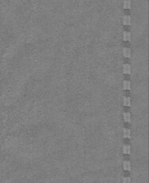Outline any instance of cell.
Masks as SVG:
<instances>
[{"label": "cell", "mask_w": 149, "mask_h": 183, "mask_svg": "<svg viewBox=\"0 0 149 183\" xmlns=\"http://www.w3.org/2000/svg\"><path fill=\"white\" fill-rule=\"evenodd\" d=\"M131 65L129 64H123V74H131Z\"/></svg>", "instance_id": "cell-1"}, {"label": "cell", "mask_w": 149, "mask_h": 183, "mask_svg": "<svg viewBox=\"0 0 149 183\" xmlns=\"http://www.w3.org/2000/svg\"><path fill=\"white\" fill-rule=\"evenodd\" d=\"M131 17L129 16V15H125L123 17V24L124 25H126V26H129L131 25Z\"/></svg>", "instance_id": "cell-2"}, {"label": "cell", "mask_w": 149, "mask_h": 183, "mask_svg": "<svg viewBox=\"0 0 149 183\" xmlns=\"http://www.w3.org/2000/svg\"><path fill=\"white\" fill-rule=\"evenodd\" d=\"M123 56L126 58H131V49L129 48H123Z\"/></svg>", "instance_id": "cell-3"}, {"label": "cell", "mask_w": 149, "mask_h": 183, "mask_svg": "<svg viewBox=\"0 0 149 183\" xmlns=\"http://www.w3.org/2000/svg\"><path fill=\"white\" fill-rule=\"evenodd\" d=\"M123 119L126 122L130 123L131 122V114L129 112H124L123 113Z\"/></svg>", "instance_id": "cell-4"}, {"label": "cell", "mask_w": 149, "mask_h": 183, "mask_svg": "<svg viewBox=\"0 0 149 183\" xmlns=\"http://www.w3.org/2000/svg\"><path fill=\"white\" fill-rule=\"evenodd\" d=\"M131 40V33L128 32H123V41H125V42H126V41L130 42Z\"/></svg>", "instance_id": "cell-5"}, {"label": "cell", "mask_w": 149, "mask_h": 183, "mask_svg": "<svg viewBox=\"0 0 149 183\" xmlns=\"http://www.w3.org/2000/svg\"><path fill=\"white\" fill-rule=\"evenodd\" d=\"M123 90H131V82L124 80L123 81Z\"/></svg>", "instance_id": "cell-6"}, {"label": "cell", "mask_w": 149, "mask_h": 183, "mask_svg": "<svg viewBox=\"0 0 149 183\" xmlns=\"http://www.w3.org/2000/svg\"><path fill=\"white\" fill-rule=\"evenodd\" d=\"M123 152L125 155H131V147L130 145H123Z\"/></svg>", "instance_id": "cell-7"}, {"label": "cell", "mask_w": 149, "mask_h": 183, "mask_svg": "<svg viewBox=\"0 0 149 183\" xmlns=\"http://www.w3.org/2000/svg\"><path fill=\"white\" fill-rule=\"evenodd\" d=\"M123 137L124 138H131V130L129 129H123Z\"/></svg>", "instance_id": "cell-8"}, {"label": "cell", "mask_w": 149, "mask_h": 183, "mask_svg": "<svg viewBox=\"0 0 149 183\" xmlns=\"http://www.w3.org/2000/svg\"><path fill=\"white\" fill-rule=\"evenodd\" d=\"M131 7V2L130 0H124L123 1V8L125 9H129Z\"/></svg>", "instance_id": "cell-9"}, {"label": "cell", "mask_w": 149, "mask_h": 183, "mask_svg": "<svg viewBox=\"0 0 149 183\" xmlns=\"http://www.w3.org/2000/svg\"><path fill=\"white\" fill-rule=\"evenodd\" d=\"M123 105L126 107H131V98L125 97L123 98Z\"/></svg>", "instance_id": "cell-10"}, {"label": "cell", "mask_w": 149, "mask_h": 183, "mask_svg": "<svg viewBox=\"0 0 149 183\" xmlns=\"http://www.w3.org/2000/svg\"><path fill=\"white\" fill-rule=\"evenodd\" d=\"M123 169L131 171V162L129 161H124L123 162Z\"/></svg>", "instance_id": "cell-11"}, {"label": "cell", "mask_w": 149, "mask_h": 183, "mask_svg": "<svg viewBox=\"0 0 149 183\" xmlns=\"http://www.w3.org/2000/svg\"><path fill=\"white\" fill-rule=\"evenodd\" d=\"M123 182V183H131V179H130V177H124Z\"/></svg>", "instance_id": "cell-12"}]
</instances>
